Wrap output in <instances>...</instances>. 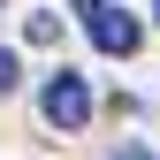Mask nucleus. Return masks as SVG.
I'll return each mask as SVG.
<instances>
[{
  "label": "nucleus",
  "instance_id": "obj_3",
  "mask_svg": "<svg viewBox=\"0 0 160 160\" xmlns=\"http://www.w3.org/2000/svg\"><path fill=\"white\" fill-rule=\"evenodd\" d=\"M8 84H15V53L0 46V92H8Z\"/></svg>",
  "mask_w": 160,
  "mask_h": 160
},
{
  "label": "nucleus",
  "instance_id": "obj_4",
  "mask_svg": "<svg viewBox=\"0 0 160 160\" xmlns=\"http://www.w3.org/2000/svg\"><path fill=\"white\" fill-rule=\"evenodd\" d=\"M122 160H152V152H145V145H130V152H122Z\"/></svg>",
  "mask_w": 160,
  "mask_h": 160
},
{
  "label": "nucleus",
  "instance_id": "obj_2",
  "mask_svg": "<svg viewBox=\"0 0 160 160\" xmlns=\"http://www.w3.org/2000/svg\"><path fill=\"white\" fill-rule=\"evenodd\" d=\"M38 107H46V122H53V130H84V122H92V76H76V69L46 76Z\"/></svg>",
  "mask_w": 160,
  "mask_h": 160
},
{
  "label": "nucleus",
  "instance_id": "obj_1",
  "mask_svg": "<svg viewBox=\"0 0 160 160\" xmlns=\"http://www.w3.org/2000/svg\"><path fill=\"white\" fill-rule=\"evenodd\" d=\"M76 23L99 53H137V15L114 8V0H76Z\"/></svg>",
  "mask_w": 160,
  "mask_h": 160
}]
</instances>
